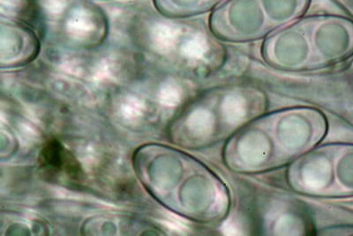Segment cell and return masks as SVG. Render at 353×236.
Instances as JSON below:
<instances>
[{"instance_id": "1", "label": "cell", "mask_w": 353, "mask_h": 236, "mask_svg": "<svg viewBox=\"0 0 353 236\" xmlns=\"http://www.w3.org/2000/svg\"><path fill=\"white\" fill-rule=\"evenodd\" d=\"M261 55L272 68L291 72L332 67L353 57V19L303 15L265 39Z\"/></svg>"}, {"instance_id": "2", "label": "cell", "mask_w": 353, "mask_h": 236, "mask_svg": "<svg viewBox=\"0 0 353 236\" xmlns=\"http://www.w3.org/2000/svg\"><path fill=\"white\" fill-rule=\"evenodd\" d=\"M312 0H226L210 12L213 36L230 43L252 42L303 17Z\"/></svg>"}, {"instance_id": "3", "label": "cell", "mask_w": 353, "mask_h": 236, "mask_svg": "<svg viewBox=\"0 0 353 236\" xmlns=\"http://www.w3.org/2000/svg\"><path fill=\"white\" fill-rule=\"evenodd\" d=\"M0 63L2 68L27 65L40 52V41L34 28L21 19H0Z\"/></svg>"}, {"instance_id": "4", "label": "cell", "mask_w": 353, "mask_h": 236, "mask_svg": "<svg viewBox=\"0 0 353 236\" xmlns=\"http://www.w3.org/2000/svg\"><path fill=\"white\" fill-rule=\"evenodd\" d=\"M319 166L325 176L323 193L337 197L353 196V146H336L323 152Z\"/></svg>"}, {"instance_id": "5", "label": "cell", "mask_w": 353, "mask_h": 236, "mask_svg": "<svg viewBox=\"0 0 353 236\" xmlns=\"http://www.w3.org/2000/svg\"><path fill=\"white\" fill-rule=\"evenodd\" d=\"M66 30L74 36L83 35L85 39H90L88 35L93 37L105 36L108 26L105 14L90 0H84L70 9L64 19Z\"/></svg>"}, {"instance_id": "6", "label": "cell", "mask_w": 353, "mask_h": 236, "mask_svg": "<svg viewBox=\"0 0 353 236\" xmlns=\"http://www.w3.org/2000/svg\"><path fill=\"white\" fill-rule=\"evenodd\" d=\"M226 0H153L156 10L168 19H187L211 12Z\"/></svg>"}, {"instance_id": "7", "label": "cell", "mask_w": 353, "mask_h": 236, "mask_svg": "<svg viewBox=\"0 0 353 236\" xmlns=\"http://www.w3.org/2000/svg\"><path fill=\"white\" fill-rule=\"evenodd\" d=\"M90 1H96V0H90Z\"/></svg>"}]
</instances>
